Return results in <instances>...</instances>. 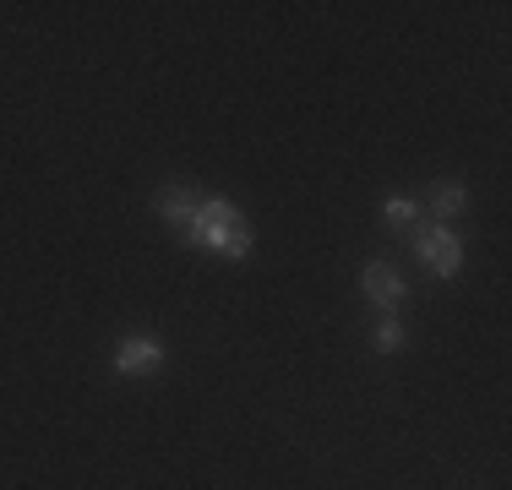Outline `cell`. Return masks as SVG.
Instances as JSON below:
<instances>
[{
  "mask_svg": "<svg viewBox=\"0 0 512 490\" xmlns=\"http://www.w3.org/2000/svg\"><path fill=\"white\" fill-rule=\"evenodd\" d=\"M240 224H246V218H240V207L229 202V196H207V202H197V213H191V224L180 229V240H191V245H207V251H224V240L235 235Z\"/></svg>",
  "mask_w": 512,
  "mask_h": 490,
  "instance_id": "cell-1",
  "label": "cell"
},
{
  "mask_svg": "<svg viewBox=\"0 0 512 490\" xmlns=\"http://www.w3.org/2000/svg\"><path fill=\"white\" fill-rule=\"evenodd\" d=\"M414 256H420L436 278H458V267H463V245H458L453 229H442V224L414 229Z\"/></svg>",
  "mask_w": 512,
  "mask_h": 490,
  "instance_id": "cell-2",
  "label": "cell"
},
{
  "mask_svg": "<svg viewBox=\"0 0 512 490\" xmlns=\"http://www.w3.org/2000/svg\"><path fill=\"white\" fill-rule=\"evenodd\" d=\"M115 371L120 376H153V371H164V343H158V338H120L115 343Z\"/></svg>",
  "mask_w": 512,
  "mask_h": 490,
  "instance_id": "cell-3",
  "label": "cell"
},
{
  "mask_svg": "<svg viewBox=\"0 0 512 490\" xmlns=\"http://www.w3.org/2000/svg\"><path fill=\"white\" fill-rule=\"evenodd\" d=\"M360 289H365V300L382 305V311H398V305H404V294H409V289H404V278H398L387 262H365Z\"/></svg>",
  "mask_w": 512,
  "mask_h": 490,
  "instance_id": "cell-4",
  "label": "cell"
},
{
  "mask_svg": "<svg viewBox=\"0 0 512 490\" xmlns=\"http://www.w3.org/2000/svg\"><path fill=\"white\" fill-rule=\"evenodd\" d=\"M153 207H158V218H164L169 229H186L191 213H197V196H191L186 186H164L153 196Z\"/></svg>",
  "mask_w": 512,
  "mask_h": 490,
  "instance_id": "cell-5",
  "label": "cell"
},
{
  "mask_svg": "<svg viewBox=\"0 0 512 490\" xmlns=\"http://www.w3.org/2000/svg\"><path fill=\"white\" fill-rule=\"evenodd\" d=\"M463 207H469V186H463V180H436L431 186V224H447Z\"/></svg>",
  "mask_w": 512,
  "mask_h": 490,
  "instance_id": "cell-6",
  "label": "cell"
},
{
  "mask_svg": "<svg viewBox=\"0 0 512 490\" xmlns=\"http://www.w3.org/2000/svg\"><path fill=\"white\" fill-rule=\"evenodd\" d=\"M382 218H387V224H414V218H420V207H414L409 196H387V202H382Z\"/></svg>",
  "mask_w": 512,
  "mask_h": 490,
  "instance_id": "cell-7",
  "label": "cell"
},
{
  "mask_svg": "<svg viewBox=\"0 0 512 490\" xmlns=\"http://www.w3.org/2000/svg\"><path fill=\"white\" fill-rule=\"evenodd\" d=\"M251 245H256V235H251V224H240V229H235V235H229V240H224V251H218V256H229V262H240V256H246V251H251Z\"/></svg>",
  "mask_w": 512,
  "mask_h": 490,
  "instance_id": "cell-8",
  "label": "cell"
},
{
  "mask_svg": "<svg viewBox=\"0 0 512 490\" xmlns=\"http://www.w3.org/2000/svg\"><path fill=\"white\" fill-rule=\"evenodd\" d=\"M376 349H382V354H398V349H404V327H398V322H382V327H376Z\"/></svg>",
  "mask_w": 512,
  "mask_h": 490,
  "instance_id": "cell-9",
  "label": "cell"
}]
</instances>
